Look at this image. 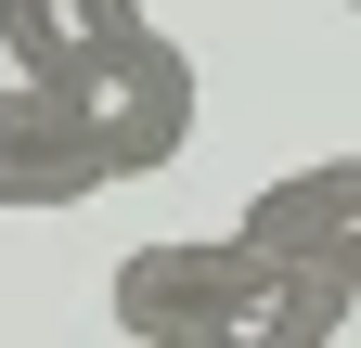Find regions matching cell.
<instances>
[{"label":"cell","instance_id":"obj_1","mask_svg":"<svg viewBox=\"0 0 361 348\" xmlns=\"http://www.w3.org/2000/svg\"><path fill=\"white\" fill-rule=\"evenodd\" d=\"M104 297H116V323L155 335V348H323L361 310L348 284H323L284 245H258L245 220L233 232H180V245H129Z\"/></svg>","mask_w":361,"mask_h":348},{"label":"cell","instance_id":"obj_2","mask_svg":"<svg viewBox=\"0 0 361 348\" xmlns=\"http://www.w3.org/2000/svg\"><path fill=\"white\" fill-rule=\"evenodd\" d=\"M65 116L90 129V155L116 168V181H142V168H180V142H194V52H180L168 26H129L116 52H90L52 77Z\"/></svg>","mask_w":361,"mask_h":348},{"label":"cell","instance_id":"obj_3","mask_svg":"<svg viewBox=\"0 0 361 348\" xmlns=\"http://www.w3.org/2000/svg\"><path fill=\"white\" fill-rule=\"evenodd\" d=\"M116 168L90 155V129L65 116L52 77H0V206L13 220H39V206H90Z\"/></svg>","mask_w":361,"mask_h":348},{"label":"cell","instance_id":"obj_4","mask_svg":"<svg viewBox=\"0 0 361 348\" xmlns=\"http://www.w3.org/2000/svg\"><path fill=\"white\" fill-rule=\"evenodd\" d=\"M245 232H258V245H284V258H310L323 284L361 297V155H323V168L258 181V194H245Z\"/></svg>","mask_w":361,"mask_h":348},{"label":"cell","instance_id":"obj_5","mask_svg":"<svg viewBox=\"0 0 361 348\" xmlns=\"http://www.w3.org/2000/svg\"><path fill=\"white\" fill-rule=\"evenodd\" d=\"M129 26H142V0H13L0 13V65L13 77H65L90 52H116Z\"/></svg>","mask_w":361,"mask_h":348},{"label":"cell","instance_id":"obj_6","mask_svg":"<svg viewBox=\"0 0 361 348\" xmlns=\"http://www.w3.org/2000/svg\"><path fill=\"white\" fill-rule=\"evenodd\" d=\"M0 13H13V0H0Z\"/></svg>","mask_w":361,"mask_h":348},{"label":"cell","instance_id":"obj_7","mask_svg":"<svg viewBox=\"0 0 361 348\" xmlns=\"http://www.w3.org/2000/svg\"><path fill=\"white\" fill-rule=\"evenodd\" d=\"M348 13H361V0H348Z\"/></svg>","mask_w":361,"mask_h":348}]
</instances>
